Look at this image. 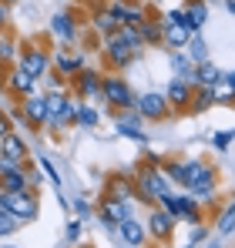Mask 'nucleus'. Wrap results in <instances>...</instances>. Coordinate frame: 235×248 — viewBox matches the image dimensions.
<instances>
[{"mask_svg": "<svg viewBox=\"0 0 235 248\" xmlns=\"http://www.w3.org/2000/svg\"><path fill=\"white\" fill-rule=\"evenodd\" d=\"M0 202L10 208L20 221L37 218V195H34V191H3V195H0Z\"/></svg>", "mask_w": 235, "mask_h": 248, "instance_id": "nucleus-1", "label": "nucleus"}, {"mask_svg": "<svg viewBox=\"0 0 235 248\" xmlns=\"http://www.w3.org/2000/svg\"><path fill=\"white\" fill-rule=\"evenodd\" d=\"M161 205H165V211L171 215V218H185V221H198L201 218V211H198V198H192V195H165L161 198Z\"/></svg>", "mask_w": 235, "mask_h": 248, "instance_id": "nucleus-2", "label": "nucleus"}, {"mask_svg": "<svg viewBox=\"0 0 235 248\" xmlns=\"http://www.w3.org/2000/svg\"><path fill=\"white\" fill-rule=\"evenodd\" d=\"M138 188H141V198L145 202H151V198H165L168 191H171V185H168V178H161L155 168H145L141 171V178H138Z\"/></svg>", "mask_w": 235, "mask_h": 248, "instance_id": "nucleus-3", "label": "nucleus"}, {"mask_svg": "<svg viewBox=\"0 0 235 248\" xmlns=\"http://www.w3.org/2000/svg\"><path fill=\"white\" fill-rule=\"evenodd\" d=\"M101 97L108 104H115V108H128L131 104V91H128V84L121 78H104L101 81Z\"/></svg>", "mask_w": 235, "mask_h": 248, "instance_id": "nucleus-4", "label": "nucleus"}, {"mask_svg": "<svg viewBox=\"0 0 235 248\" xmlns=\"http://www.w3.org/2000/svg\"><path fill=\"white\" fill-rule=\"evenodd\" d=\"M124 218H131V205H128L124 198H115V195H111V198L101 202V221H104V225L118 228Z\"/></svg>", "mask_w": 235, "mask_h": 248, "instance_id": "nucleus-5", "label": "nucleus"}, {"mask_svg": "<svg viewBox=\"0 0 235 248\" xmlns=\"http://www.w3.org/2000/svg\"><path fill=\"white\" fill-rule=\"evenodd\" d=\"M47 67H50V57H47L40 47H27V50H24V57H20V71H27L34 81L44 78V71H47Z\"/></svg>", "mask_w": 235, "mask_h": 248, "instance_id": "nucleus-6", "label": "nucleus"}, {"mask_svg": "<svg viewBox=\"0 0 235 248\" xmlns=\"http://www.w3.org/2000/svg\"><path fill=\"white\" fill-rule=\"evenodd\" d=\"M138 114H141V118H151V121H161V118L168 114L165 94H141V97H138Z\"/></svg>", "mask_w": 235, "mask_h": 248, "instance_id": "nucleus-7", "label": "nucleus"}, {"mask_svg": "<svg viewBox=\"0 0 235 248\" xmlns=\"http://www.w3.org/2000/svg\"><path fill=\"white\" fill-rule=\"evenodd\" d=\"M118 235H121V242H124L128 248H141V245H145L148 228H145L141 221H134V218H124V221L118 225Z\"/></svg>", "mask_w": 235, "mask_h": 248, "instance_id": "nucleus-8", "label": "nucleus"}, {"mask_svg": "<svg viewBox=\"0 0 235 248\" xmlns=\"http://www.w3.org/2000/svg\"><path fill=\"white\" fill-rule=\"evenodd\" d=\"M185 188L192 191V198H212V191H215V171L205 165V171H201V174H195Z\"/></svg>", "mask_w": 235, "mask_h": 248, "instance_id": "nucleus-9", "label": "nucleus"}, {"mask_svg": "<svg viewBox=\"0 0 235 248\" xmlns=\"http://www.w3.org/2000/svg\"><path fill=\"white\" fill-rule=\"evenodd\" d=\"M20 118H24L27 124H34V127H40V124L47 121L44 97H27V101H24V108H20Z\"/></svg>", "mask_w": 235, "mask_h": 248, "instance_id": "nucleus-10", "label": "nucleus"}, {"mask_svg": "<svg viewBox=\"0 0 235 248\" xmlns=\"http://www.w3.org/2000/svg\"><path fill=\"white\" fill-rule=\"evenodd\" d=\"M171 225H175V218H171L165 208H151L148 228H151V235H155V238H168V235H171Z\"/></svg>", "mask_w": 235, "mask_h": 248, "instance_id": "nucleus-11", "label": "nucleus"}, {"mask_svg": "<svg viewBox=\"0 0 235 248\" xmlns=\"http://www.w3.org/2000/svg\"><path fill=\"white\" fill-rule=\"evenodd\" d=\"M192 94H195V91H192L188 81H171L165 101H168V104H178V108H188V104H192Z\"/></svg>", "mask_w": 235, "mask_h": 248, "instance_id": "nucleus-12", "label": "nucleus"}, {"mask_svg": "<svg viewBox=\"0 0 235 248\" xmlns=\"http://www.w3.org/2000/svg\"><path fill=\"white\" fill-rule=\"evenodd\" d=\"M0 155L7 158V161H24V155H27V148H24V141L17 138V134H3L0 138Z\"/></svg>", "mask_w": 235, "mask_h": 248, "instance_id": "nucleus-13", "label": "nucleus"}, {"mask_svg": "<svg viewBox=\"0 0 235 248\" xmlns=\"http://www.w3.org/2000/svg\"><path fill=\"white\" fill-rule=\"evenodd\" d=\"M188 37H192V31H188V27H178V24H168V20L161 24V41L168 44V47H175V50H178V47H185V44H188Z\"/></svg>", "mask_w": 235, "mask_h": 248, "instance_id": "nucleus-14", "label": "nucleus"}, {"mask_svg": "<svg viewBox=\"0 0 235 248\" xmlns=\"http://www.w3.org/2000/svg\"><path fill=\"white\" fill-rule=\"evenodd\" d=\"M111 17L118 20V27H124V24H128V27H138V24L145 20V14H141L138 7H128V3H115V7H111Z\"/></svg>", "mask_w": 235, "mask_h": 248, "instance_id": "nucleus-15", "label": "nucleus"}, {"mask_svg": "<svg viewBox=\"0 0 235 248\" xmlns=\"http://www.w3.org/2000/svg\"><path fill=\"white\" fill-rule=\"evenodd\" d=\"M192 81H195L198 87H212V84H218V81H222V71H218V67H215L212 61H205V64H198V67H195Z\"/></svg>", "mask_w": 235, "mask_h": 248, "instance_id": "nucleus-16", "label": "nucleus"}, {"mask_svg": "<svg viewBox=\"0 0 235 248\" xmlns=\"http://www.w3.org/2000/svg\"><path fill=\"white\" fill-rule=\"evenodd\" d=\"M108 50H111V61H115V64H128V61L134 57V47H131L128 41H121L118 34L108 41Z\"/></svg>", "mask_w": 235, "mask_h": 248, "instance_id": "nucleus-17", "label": "nucleus"}, {"mask_svg": "<svg viewBox=\"0 0 235 248\" xmlns=\"http://www.w3.org/2000/svg\"><path fill=\"white\" fill-rule=\"evenodd\" d=\"M78 91L84 94V97H101V78H98L94 71H81Z\"/></svg>", "mask_w": 235, "mask_h": 248, "instance_id": "nucleus-18", "label": "nucleus"}, {"mask_svg": "<svg viewBox=\"0 0 235 248\" xmlns=\"http://www.w3.org/2000/svg\"><path fill=\"white\" fill-rule=\"evenodd\" d=\"M7 84H10V91H17V94H24V97L34 91V78H31L27 71H14V74L7 78Z\"/></svg>", "mask_w": 235, "mask_h": 248, "instance_id": "nucleus-19", "label": "nucleus"}, {"mask_svg": "<svg viewBox=\"0 0 235 248\" xmlns=\"http://www.w3.org/2000/svg\"><path fill=\"white\" fill-rule=\"evenodd\" d=\"M17 228H20V218H17L10 208L0 202V238H3V235H14Z\"/></svg>", "mask_w": 235, "mask_h": 248, "instance_id": "nucleus-20", "label": "nucleus"}, {"mask_svg": "<svg viewBox=\"0 0 235 248\" xmlns=\"http://www.w3.org/2000/svg\"><path fill=\"white\" fill-rule=\"evenodd\" d=\"M50 27H54V34H57L61 41H71V37H74V17H67V14H57Z\"/></svg>", "mask_w": 235, "mask_h": 248, "instance_id": "nucleus-21", "label": "nucleus"}, {"mask_svg": "<svg viewBox=\"0 0 235 248\" xmlns=\"http://www.w3.org/2000/svg\"><path fill=\"white\" fill-rule=\"evenodd\" d=\"M54 64H57V71H61V74H74V71H81L84 57H81V54H74V57H71V54H57V57H54Z\"/></svg>", "mask_w": 235, "mask_h": 248, "instance_id": "nucleus-22", "label": "nucleus"}, {"mask_svg": "<svg viewBox=\"0 0 235 248\" xmlns=\"http://www.w3.org/2000/svg\"><path fill=\"white\" fill-rule=\"evenodd\" d=\"M188 44H192V54H188V57H192L195 64H205V61H208V44L198 37V31L192 34V37H188Z\"/></svg>", "mask_w": 235, "mask_h": 248, "instance_id": "nucleus-23", "label": "nucleus"}, {"mask_svg": "<svg viewBox=\"0 0 235 248\" xmlns=\"http://www.w3.org/2000/svg\"><path fill=\"white\" fill-rule=\"evenodd\" d=\"M188 14V20H192V27H205V20H208V7L205 3H192V10H185Z\"/></svg>", "mask_w": 235, "mask_h": 248, "instance_id": "nucleus-24", "label": "nucleus"}, {"mask_svg": "<svg viewBox=\"0 0 235 248\" xmlns=\"http://www.w3.org/2000/svg\"><path fill=\"white\" fill-rule=\"evenodd\" d=\"M118 134H124V138H134V141H145V134L138 131V124L131 121V118H121V121H118Z\"/></svg>", "mask_w": 235, "mask_h": 248, "instance_id": "nucleus-25", "label": "nucleus"}, {"mask_svg": "<svg viewBox=\"0 0 235 248\" xmlns=\"http://www.w3.org/2000/svg\"><path fill=\"white\" fill-rule=\"evenodd\" d=\"M171 67H175L178 74H188V81H192V74H195V67H192V61H188L185 54H178V50L171 54Z\"/></svg>", "mask_w": 235, "mask_h": 248, "instance_id": "nucleus-26", "label": "nucleus"}, {"mask_svg": "<svg viewBox=\"0 0 235 248\" xmlns=\"http://www.w3.org/2000/svg\"><path fill=\"white\" fill-rule=\"evenodd\" d=\"M138 34H141V41H161V27H158V24H145V20H141V24H138Z\"/></svg>", "mask_w": 235, "mask_h": 248, "instance_id": "nucleus-27", "label": "nucleus"}, {"mask_svg": "<svg viewBox=\"0 0 235 248\" xmlns=\"http://www.w3.org/2000/svg\"><path fill=\"white\" fill-rule=\"evenodd\" d=\"M232 97H235V91H232L225 81L212 84V101H232Z\"/></svg>", "mask_w": 235, "mask_h": 248, "instance_id": "nucleus-28", "label": "nucleus"}, {"mask_svg": "<svg viewBox=\"0 0 235 248\" xmlns=\"http://www.w3.org/2000/svg\"><path fill=\"white\" fill-rule=\"evenodd\" d=\"M78 124H84V127H94V124H98V111H94V108H84V104H78Z\"/></svg>", "mask_w": 235, "mask_h": 248, "instance_id": "nucleus-29", "label": "nucleus"}, {"mask_svg": "<svg viewBox=\"0 0 235 248\" xmlns=\"http://www.w3.org/2000/svg\"><path fill=\"white\" fill-rule=\"evenodd\" d=\"M232 228H235V211H232V208H225V211H222V218H218V232H222V235H229Z\"/></svg>", "mask_w": 235, "mask_h": 248, "instance_id": "nucleus-30", "label": "nucleus"}, {"mask_svg": "<svg viewBox=\"0 0 235 248\" xmlns=\"http://www.w3.org/2000/svg\"><path fill=\"white\" fill-rule=\"evenodd\" d=\"M232 141H235V131H218V134H215V148H218V151H225Z\"/></svg>", "mask_w": 235, "mask_h": 248, "instance_id": "nucleus-31", "label": "nucleus"}, {"mask_svg": "<svg viewBox=\"0 0 235 248\" xmlns=\"http://www.w3.org/2000/svg\"><path fill=\"white\" fill-rule=\"evenodd\" d=\"M115 198H124V202L131 198V185L128 181H115Z\"/></svg>", "mask_w": 235, "mask_h": 248, "instance_id": "nucleus-32", "label": "nucleus"}, {"mask_svg": "<svg viewBox=\"0 0 235 248\" xmlns=\"http://www.w3.org/2000/svg\"><path fill=\"white\" fill-rule=\"evenodd\" d=\"M98 24H101V31H115V27H118V20L111 17V14H101V17H98Z\"/></svg>", "mask_w": 235, "mask_h": 248, "instance_id": "nucleus-33", "label": "nucleus"}, {"mask_svg": "<svg viewBox=\"0 0 235 248\" xmlns=\"http://www.w3.org/2000/svg\"><path fill=\"white\" fill-rule=\"evenodd\" d=\"M40 168H44V171L50 174V181H54V185H61V178H57V171H54V165H50L47 158H40Z\"/></svg>", "mask_w": 235, "mask_h": 248, "instance_id": "nucleus-34", "label": "nucleus"}, {"mask_svg": "<svg viewBox=\"0 0 235 248\" xmlns=\"http://www.w3.org/2000/svg\"><path fill=\"white\" fill-rule=\"evenodd\" d=\"M74 238H81V225H78V221L67 225V242H74Z\"/></svg>", "mask_w": 235, "mask_h": 248, "instance_id": "nucleus-35", "label": "nucleus"}, {"mask_svg": "<svg viewBox=\"0 0 235 248\" xmlns=\"http://www.w3.org/2000/svg\"><path fill=\"white\" fill-rule=\"evenodd\" d=\"M3 134H10V118L0 111V138H3Z\"/></svg>", "mask_w": 235, "mask_h": 248, "instance_id": "nucleus-36", "label": "nucleus"}, {"mask_svg": "<svg viewBox=\"0 0 235 248\" xmlns=\"http://www.w3.org/2000/svg\"><path fill=\"white\" fill-rule=\"evenodd\" d=\"M10 54H14V47H10V44H7V41H3V44H0V61H7Z\"/></svg>", "mask_w": 235, "mask_h": 248, "instance_id": "nucleus-37", "label": "nucleus"}, {"mask_svg": "<svg viewBox=\"0 0 235 248\" xmlns=\"http://www.w3.org/2000/svg\"><path fill=\"white\" fill-rule=\"evenodd\" d=\"M201 238H205V228H201V225H195V232H192V242H201Z\"/></svg>", "mask_w": 235, "mask_h": 248, "instance_id": "nucleus-38", "label": "nucleus"}, {"mask_svg": "<svg viewBox=\"0 0 235 248\" xmlns=\"http://www.w3.org/2000/svg\"><path fill=\"white\" fill-rule=\"evenodd\" d=\"M3 20H7V7L0 3V27H3Z\"/></svg>", "mask_w": 235, "mask_h": 248, "instance_id": "nucleus-39", "label": "nucleus"}, {"mask_svg": "<svg viewBox=\"0 0 235 248\" xmlns=\"http://www.w3.org/2000/svg\"><path fill=\"white\" fill-rule=\"evenodd\" d=\"M225 7H229V14L235 17V0H225Z\"/></svg>", "mask_w": 235, "mask_h": 248, "instance_id": "nucleus-40", "label": "nucleus"}, {"mask_svg": "<svg viewBox=\"0 0 235 248\" xmlns=\"http://www.w3.org/2000/svg\"><path fill=\"white\" fill-rule=\"evenodd\" d=\"M229 208H232V211H235V198H232V205H229Z\"/></svg>", "mask_w": 235, "mask_h": 248, "instance_id": "nucleus-41", "label": "nucleus"}, {"mask_svg": "<svg viewBox=\"0 0 235 248\" xmlns=\"http://www.w3.org/2000/svg\"><path fill=\"white\" fill-rule=\"evenodd\" d=\"M7 248H10V245H7Z\"/></svg>", "mask_w": 235, "mask_h": 248, "instance_id": "nucleus-42", "label": "nucleus"}]
</instances>
